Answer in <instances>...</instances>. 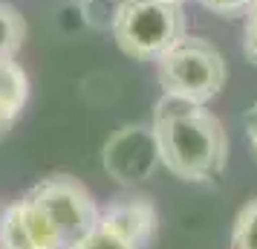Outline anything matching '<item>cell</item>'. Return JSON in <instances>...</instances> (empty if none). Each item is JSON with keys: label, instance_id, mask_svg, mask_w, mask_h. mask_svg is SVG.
Here are the masks:
<instances>
[{"label": "cell", "instance_id": "6da1fadb", "mask_svg": "<svg viewBox=\"0 0 257 249\" xmlns=\"http://www.w3.org/2000/svg\"><path fill=\"white\" fill-rule=\"evenodd\" d=\"M101 209L70 174H49L0 214V246L75 249L98 226Z\"/></svg>", "mask_w": 257, "mask_h": 249}, {"label": "cell", "instance_id": "7a4b0ae2", "mask_svg": "<svg viewBox=\"0 0 257 249\" xmlns=\"http://www.w3.org/2000/svg\"><path fill=\"white\" fill-rule=\"evenodd\" d=\"M153 133L162 165L185 183H214L228 162V136L205 105L162 93L153 107Z\"/></svg>", "mask_w": 257, "mask_h": 249}, {"label": "cell", "instance_id": "3957f363", "mask_svg": "<svg viewBox=\"0 0 257 249\" xmlns=\"http://www.w3.org/2000/svg\"><path fill=\"white\" fill-rule=\"evenodd\" d=\"M113 38L130 58L156 61L185 38L182 6L165 0H121L113 18Z\"/></svg>", "mask_w": 257, "mask_h": 249}, {"label": "cell", "instance_id": "277c9868", "mask_svg": "<svg viewBox=\"0 0 257 249\" xmlns=\"http://www.w3.org/2000/svg\"><path fill=\"white\" fill-rule=\"evenodd\" d=\"M156 78L162 93L208 105L225 87L228 67L220 49L205 38H182L156 58Z\"/></svg>", "mask_w": 257, "mask_h": 249}, {"label": "cell", "instance_id": "5b68a950", "mask_svg": "<svg viewBox=\"0 0 257 249\" xmlns=\"http://www.w3.org/2000/svg\"><path fill=\"white\" fill-rule=\"evenodd\" d=\"M101 162L118 186H139L151 180L156 165H162L153 125H127L116 131L101 148Z\"/></svg>", "mask_w": 257, "mask_h": 249}, {"label": "cell", "instance_id": "8992f818", "mask_svg": "<svg viewBox=\"0 0 257 249\" xmlns=\"http://www.w3.org/2000/svg\"><path fill=\"white\" fill-rule=\"evenodd\" d=\"M156 206L148 197H118L98 214V226H104L127 243L145 249L156 235Z\"/></svg>", "mask_w": 257, "mask_h": 249}, {"label": "cell", "instance_id": "52a82bcc", "mask_svg": "<svg viewBox=\"0 0 257 249\" xmlns=\"http://www.w3.org/2000/svg\"><path fill=\"white\" fill-rule=\"evenodd\" d=\"M29 99V78L15 58H0V139L15 128Z\"/></svg>", "mask_w": 257, "mask_h": 249}, {"label": "cell", "instance_id": "ba28073f", "mask_svg": "<svg viewBox=\"0 0 257 249\" xmlns=\"http://www.w3.org/2000/svg\"><path fill=\"white\" fill-rule=\"evenodd\" d=\"M26 41V21L9 3H0V58H15Z\"/></svg>", "mask_w": 257, "mask_h": 249}, {"label": "cell", "instance_id": "9c48e42d", "mask_svg": "<svg viewBox=\"0 0 257 249\" xmlns=\"http://www.w3.org/2000/svg\"><path fill=\"white\" fill-rule=\"evenodd\" d=\"M231 249H257V197H251L234 217Z\"/></svg>", "mask_w": 257, "mask_h": 249}, {"label": "cell", "instance_id": "30bf717a", "mask_svg": "<svg viewBox=\"0 0 257 249\" xmlns=\"http://www.w3.org/2000/svg\"><path fill=\"white\" fill-rule=\"evenodd\" d=\"M75 249H139V246L127 243L124 237H118L116 232H110V229H104V226H95L93 232L84 237Z\"/></svg>", "mask_w": 257, "mask_h": 249}, {"label": "cell", "instance_id": "8fae6325", "mask_svg": "<svg viewBox=\"0 0 257 249\" xmlns=\"http://www.w3.org/2000/svg\"><path fill=\"white\" fill-rule=\"evenodd\" d=\"M199 3L220 18H240V15H248L257 0H199Z\"/></svg>", "mask_w": 257, "mask_h": 249}, {"label": "cell", "instance_id": "7c38bea8", "mask_svg": "<svg viewBox=\"0 0 257 249\" xmlns=\"http://www.w3.org/2000/svg\"><path fill=\"white\" fill-rule=\"evenodd\" d=\"M243 52L248 55L251 64H257V3L245 15V29H243Z\"/></svg>", "mask_w": 257, "mask_h": 249}, {"label": "cell", "instance_id": "4fadbf2b", "mask_svg": "<svg viewBox=\"0 0 257 249\" xmlns=\"http://www.w3.org/2000/svg\"><path fill=\"white\" fill-rule=\"evenodd\" d=\"M243 125H245V136H248V145H251V154H254V159H257V105L245 110Z\"/></svg>", "mask_w": 257, "mask_h": 249}, {"label": "cell", "instance_id": "5bb4252c", "mask_svg": "<svg viewBox=\"0 0 257 249\" xmlns=\"http://www.w3.org/2000/svg\"><path fill=\"white\" fill-rule=\"evenodd\" d=\"M165 3H179V6H182V3H185V0H165Z\"/></svg>", "mask_w": 257, "mask_h": 249}, {"label": "cell", "instance_id": "9a60e30c", "mask_svg": "<svg viewBox=\"0 0 257 249\" xmlns=\"http://www.w3.org/2000/svg\"><path fill=\"white\" fill-rule=\"evenodd\" d=\"M0 249H6V246H0Z\"/></svg>", "mask_w": 257, "mask_h": 249}, {"label": "cell", "instance_id": "2e32d148", "mask_svg": "<svg viewBox=\"0 0 257 249\" xmlns=\"http://www.w3.org/2000/svg\"><path fill=\"white\" fill-rule=\"evenodd\" d=\"M84 3H87V0H84Z\"/></svg>", "mask_w": 257, "mask_h": 249}]
</instances>
